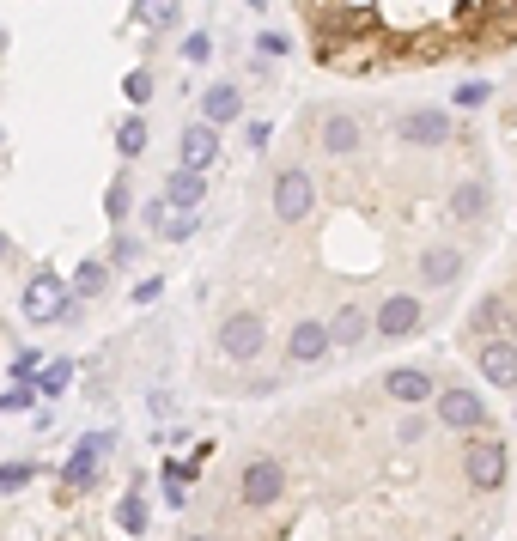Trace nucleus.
I'll return each mask as SVG.
<instances>
[{"instance_id":"27","label":"nucleus","mask_w":517,"mask_h":541,"mask_svg":"<svg viewBox=\"0 0 517 541\" xmlns=\"http://www.w3.org/2000/svg\"><path fill=\"white\" fill-rule=\"evenodd\" d=\"M31 383H37L43 396H67V383H73V365H67V359H55V365H49L43 377H31Z\"/></svg>"},{"instance_id":"36","label":"nucleus","mask_w":517,"mask_h":541,"mask_svg":"<svg viewBox=\"0 0 517 541\" xmlns=\"http://www.w3.org/2000/svg\"><path fill=\"white\" fill-rule=\"evenodd\" d=\"M159 292H165V280H140V286H134V304H153Z\"/></svg>"},{"instance_id":"17","label":"nucleus","mask_w":517,"mask_h":541,"mask_svg":"<svg viewBox=\"0 0 517 541\" xmlns=\"http://www.w3.org/2000/svg\"><path fill=\"white\" fill-rule=\"evenodd\" d=\"M463 268H469L463 250H426V256H420V280H426V286H457Z\"/></svg>"},{"instance_id":"11","label":"nucleus","mask_w":517,"mask_h":541,"mask_svg":"<svg viewBox=\"0 0 517 541\" xmlns=\"http://www.w3.org/2000/svg\"><path fill=\"white\" fill-rule=\"evenodd\" d=\"M384 396H390V402H402V408H420V402H432V396H438V383H432V371L402 365V371H384Z\"/></svg>"},{"instance_id":"32","label":"nucleus","mask_w":517,"mask_h":541,"mask_svg":"<svg viewBox=\"0 0 517 541\" xmlns=\"http://www.w3.org/2000/svg\"><path fill=\"white\" fill-rule=\"evenodd\" d=\"M31 402H37V383H25V377L13 383V390H7V396H0V408H7V414H25Z\"/></svg>"},{"instance_id":"24","label":"nucleus","mask_w":517,"mask_h":541,"mask_svg":"<svg viewBox=\"0 0 517 541\" xmlns=\"http://www.w3.org/2000/svg\"><path fill=\"white\" fill-rule=\"evenodd\" d=\"M116 152H122V159H146V122L140 116H128L116 128Z\"/></svg>"},{"instance_id":"38","label":"nucleus","mask_w":517,"mask_h":541,"mask_svg":"<svg viewBox=\"0 0 517 541\" xmlns=\"http://www.w3.org/2000/svg\"><path fill=\"white\" fill-rule=\"evenodd\" d=\"M13 256V238H7V231H0V262H7Z\"/></svg>"},{"instance_id":"31","label":"nucleus","mask_w":517,"mask_h":541,"mask_svg":"<svg viewBox=\"0 0 517 541\" xmlns=\"http://www.w3.org/2000/svg\"><path fill=\"white\" fill-rule=\"evenodd\" d=\"M31 475H37L31 462H7V469H0V493H25V487H31Z\"/></svg>"},{"instance_id":"35","label":"nucleus","mask_w":517,"mask_h":541,"mask_svg":"<svg viewBox=\"0 0 517 541\" xmlns=\"http://www.w3.org/2000/svg\"><path fill=\"white\" fill-rule=\"evenodd\" d=\"M13 377L31 383V377H37V353H13Z\"/></svg>"},{"instance_id":"20","label":"nucleus","mask_w":517,"mask_h":541,"mask_svg":"<svg viewBox=\"0 0 517 541\" xmlns=\"http://www.w3.org/2000/svg\"><path fill=\"white\" fill-rule=\"evenodd\" d=\"M487 207H493V189H487V177H469L457 195H451V213L463 219V225H475V219H487Z\"/></svg>"},{"instance_id":"2","label":"nucleus","mask_w":517,"mask_h":541,"mask_svg":"<svg viewBox=\"0 0 517 541\" xmlns=\"http://www.w3.org/2000/svg\"><path fill=\"white\" fill-rule=\"evenodd\" d=\"M80 304L86 298H73V286H61V274H31L25 280V317L31 323H80Z\"/></svg>"},{"instance_id":"37","label":"nucleus","mask_w":517,"mask_h":541,"mask_svg":"<svg viewBox=\"0 0 517 541\" xmlns=\"http://www.w3.org/2000/svg\"><path fill=\"white\" fill-rule=\"evenodd\" d=\"M256 49H262V55H286V37H280V31H262V43H256Z\"/></svg>"},{"instance_id":"34","label":"nucleus","mask_w":517,"mask_h":541,"mask_svg":"<svg viewBox=\"0 0 517 541\" xmlns=\"http://www.w3.org/2000/svg\"><path fill=\"white\" fill-rule=\"evenodd\" d=\"M487 98H493L487 80H463V86H457V104H463V110H475V104H487Z\"/></svg>"},{"instance_id":"8","label":"nucleus","mask_w":517,"mask_h":541,"mask_svg":"<svg viewBox=\"0 0 517 541\" xmlns=\"http://www.w3.org/2000/svg\"><path fill=\"white\" fill-rule=\"evenodd\" d=\"M396 134H402L408 146H445V140H451V110H432V104H414V110H402Z\"/></svg>"},{"instance_id":"14","label":"nucleus","mask_w":517,"mask_h":541,"mask_svg":"<svg viewBox=\"0 0 517 541\" xmlns=\"http://www.w3.org/2000/svg\"><path fill=\"white\" fill-rule=\"evenodd\" d=\"M286 353H292V365H317L323 353H329V323H292V335H286Z\"/></svg>"},{"instance_id":"28","label":"nucleus","mask_w":517,"mask_h":541,"mask_svg":"<svg viewBox=\"0 0 517 541\" xmlns=\"http://www.w3.org/2000/svg\"><path fill=\"white\" fill-rule=\"evenodd\" d=\"M110 262H116V268L140 262V238H134V231H122V225H116V238H110Z\"/></svg>"},{"instance_id":"19","label":"nucleus","mask_w":517,"mask_h":541,"mask_svg":"<svg viewBox=\"0 0 517 541\" xmlns=\"http://www.w3.org/2000/svg\"><path fill=\"white\" fill-rule=\"evenodd\" d=\"M165 201H171V207H183V213H195V207L207 201V183H201V171L177 165V171L165 177Z\"/></svg>"},{"instance_id":"4","label":"nucleus","mask_w":517,"mask_h":541,"mask_svg":"<svg viewBox=\"0 0 517 541\" xmlns=\"http://www.w3.org/2000/svg\"><path fill=\"white\" fill-rule=\"evenodd\" d=\"M110 432H86L80 444H73V456H67V469H61V487L67 493H86L98 475H104V456H110Z\"/></svg>"},{"instance_id":"3","label":"nucleus","mask_w":517,"mask_h":541,"mask_svg":"<svg viewBox=\"0 0 517 541\" xmlns=\"http://www.w3.org/2000/svg\"><path fill=\"white\" fill-rule=\"evenodd\" d=\"M238 499H244L250 511L280 505V499H286V469H280L274 456H250V462H244V475H238Z\"/></svg>"},{"instance_id":"13","label":"nucleus","mask_w":517,"mask_h":541,"mask_svg":"<svg viewBox=\"0 0 517 541\" xmlns=\"http://www.w3.org/2000/svg\"><path fill=\"white\" fill-rule=\"evenodd\" d=\"M146 225H153V231H159V238H165V244H189V238H195V213H183V207H171L165 195H159L153 207H146Z\"/></svg>"},{"instance_id":"26","label":"nucleus","mask_w":517,"mask_h":541,"mask_svg":"<svg viewBox=\"0 0 517 541\" xmlns=\"http://www.w3.org/2000/svg\"><path fill=\"white\" fill-rule=\"evenodd\" d=\"M134 13H140V25H153V31H165V25L177 19V0H134Z\"/></svg>"},{"instance_id":"18","label":"nucleus","mask_w":517,"mask_h":541,"mask_svg":"<svg viewBox=\"0 0 517 541\" xmlns=\"http://www.w3.org/2000/svg\"><path fill=\"white\" fill-rule=\"evenodd\" d=\"M201 116H207L213 128L238 122V116H244V92H238V86H226V80H219V86H207V98H201Z\"/></svg>"},{"instance_id":"30","label":"nucleus","mask_w":517,"mask_h":541,"mask_svg":"<svg viewBox=\"0 0 517 541\" xmlns=\"http://www.w3.org/2000/svg\"><path fill=\"white\" fill-rule=\"evenodd\" d=\"M122 98H128V104H146V98H153V73H146V67H134L128 80H122Z\"/></svg>"},{"instance_id":"23","label":"nucleus","mask_w":517,"mask_h":541,"mask_svg":"<svg viewBox=\"0 0 517 541\" xmlns=\"http://www.w3.org/2000/svg\"><path fill=\"white\" fill-rule=\"evenodd\" d=\"M104 286H110V262H92L86 256L80 268H73V298H98Z\"/></svg>"},{"instance_id":"29","label":"nucleus","mask_w":517,"mask_h":541,"mask_svg":"<svg viewBox=\"0 0 517 541\" xmlns=\"http://www.w3.org/2000/svg\"><path fill=\"white\" fill-rule=\"evenodd\" d=\"M165 505L189 511V481H183V469H177V462H165Z\"/></svg>"},{"instance_id":"1","label":"nucleus","mask_w":517,"mask_h":541,"mask_svg":"<svg viewBox=\"0 0 517 541\" xmlns=\"http://www.w3.org/2000/svg\"><path fill=\"white\" fill-rule=\"evenodd\" d=\"M505 475H511V462H505V438H499L493 426L469 432V444H463V481L481 487V493H499Z\"/></svg>"},{"instance_id":"16","label":"nucleus","mask_w":517,"mask_h":541,"mask_svg":"<svg viewBox=\"0 0 517 541\" xmlns=\"http://www.w3.org/2000/svg\"><path fill=\"white\" fill-rule=\"evenodd\" d=\"M323 146L335 152V159H353V152L365 146V134H359V122H353L347 110H329V116H323Z\"/></svg>"},{"instance_id":"9","label":"nucleus","mask_w":517,"mask_h":541,"mask_svg":"<svg viewBox=\"0 0 517 541\" xmlns=\"http://www.w3.org/2000/svg\"><path fill=\"white\" fill-rule=\"evenodd\" d=\"M274 213L280 219H305L311 213V171L305 165H286L274 177Z\"/></svg>"},{"instance_id":"22","label":"nucleus","mask_w":517,"mask_h":541,"mask_svg":"<svg viewBox=\"0 0 517 541\" xmlns=\"http://www.w3.org/2000/svg\"><path fill=\"white\" fill-rule=\"evenodd\" d=\"M116 523H122L128 535H140V529H146V481H140V475H134V487H128V493H122V505H116Z\"/></svg>"},{"instance_id":"21","label":"nucleus","mask_w":517,"mask_h":541,"mask_svg":"<svg viewBox=\"0 0 517 541\" xmlns=\"http://www.w3.org/2000/svg\"><path fill=\"white\" fill-rule=\"evenodd\" d=\"M505 323H511L505 298H481L475 311H469V341H481V335H505Z\"/></svg>"},{"instance_id":"25","label":"nucleus","mask_w":517,"mask_h":541,"mask_svg":"<svg viewBox=\"0 0 517 541\" xmlns=\"http://www.w3.org/2000/svg\"><path fill=\"white\" fill-rule=\"evenodd\" d=\"M104 213H110V225H122V219L134 213V183H128V177H116V183H110V195H104Z\"/></svg>"},{"instance_id":"15","label":"nucleus","mask_w":517,"mask_h":541,"mask_svg":"<svg viewBox=\"0 0 517 541\" xmlns=\"http://www.w3.org/2000/svg\"><path fill=\"white\" fill-rule=\"evenodd\" d=\"M365 335H372V317H365V304H341V311H335V323H329V347L353 353Z\"/></svg>"},{"instance_id":"12","label":"nucleus","mask_w":517,"mask_h":541,"mask_svg":"<svg viewBox=\"0 0 517 541\" xmlns=\"http://www.w3.org/2000/svg\"><path fill=\"white\" fill-rule=\"evenodd\" d=\"M438 420L457 426V432H481L487 426V402L475 390H445V396H438Z\"/></svg>"},{"instance_id":"7","label":"nucleus","mask_w":517,"mask_h":541,"mask_svg":"<svg viewBox=\"0 0 517 541\" xmlns=\"http://www.w3.org/2000/svg\"><path fill=\"white\" fill-rule=\"evenodd\" d=\"M268 347V329L256 311H232L226 323H219V353H232V359H256Z\"/></svg>"},{"instance_id":"5","label":"nucleus","mask_w":517,"mask_h":541,"mask_svg":"<svg viewBox=\"0 0 517 541\" xmlns=\"http://www.w3.org/2000/svg\"><path fill=\"white\" fill-rule=\"evenodd\" d=\"M420 329H426V304L414 292H396V298H384L372 311V335H384V341H408Z\"/></svg>"},{"instance_id":"10","label":"nucleus","mask_w":517,"mask_h":541,"mask_svg":"<svg viewBox=\"0 0 517 541\" xmlns=\"http://www.w3.org/2000/svg\"><path fill=\"white\" fill-rule=\"evenodd\" d=\"M177 159L189 165V171H207L213 159H219V128L201 116V122H183V134H177Z\"/></svg>"},{"instance_id":"6","label":"nucleus","mask_w":517,"mask_h":541,"mask_svg":"<svg viewBox=\"0 0 517 541\" xmlns=\"http://www.w3.org/2000/svg\"><path fill=\"white\" fill-rule=\"evenodd\" d=\"M469 359L481 365V377L493 383V390H517V341L511 335H481Z\"/></svg>"},{"instance_id":"33","label":"nucleus","mask_w":517,"mask_h":541,"mask_svg":"<svg viewBox=\"0 0 517 541\" xmlns=\"http://www.w3.org/2000/svg\"><path fill=\"white\" fill-rule=\"evenodd\" d=\"M207 55H213V37H207V31H195V37L183 43V61H189V67H201Z\"/></svg>"}]
</instances>
